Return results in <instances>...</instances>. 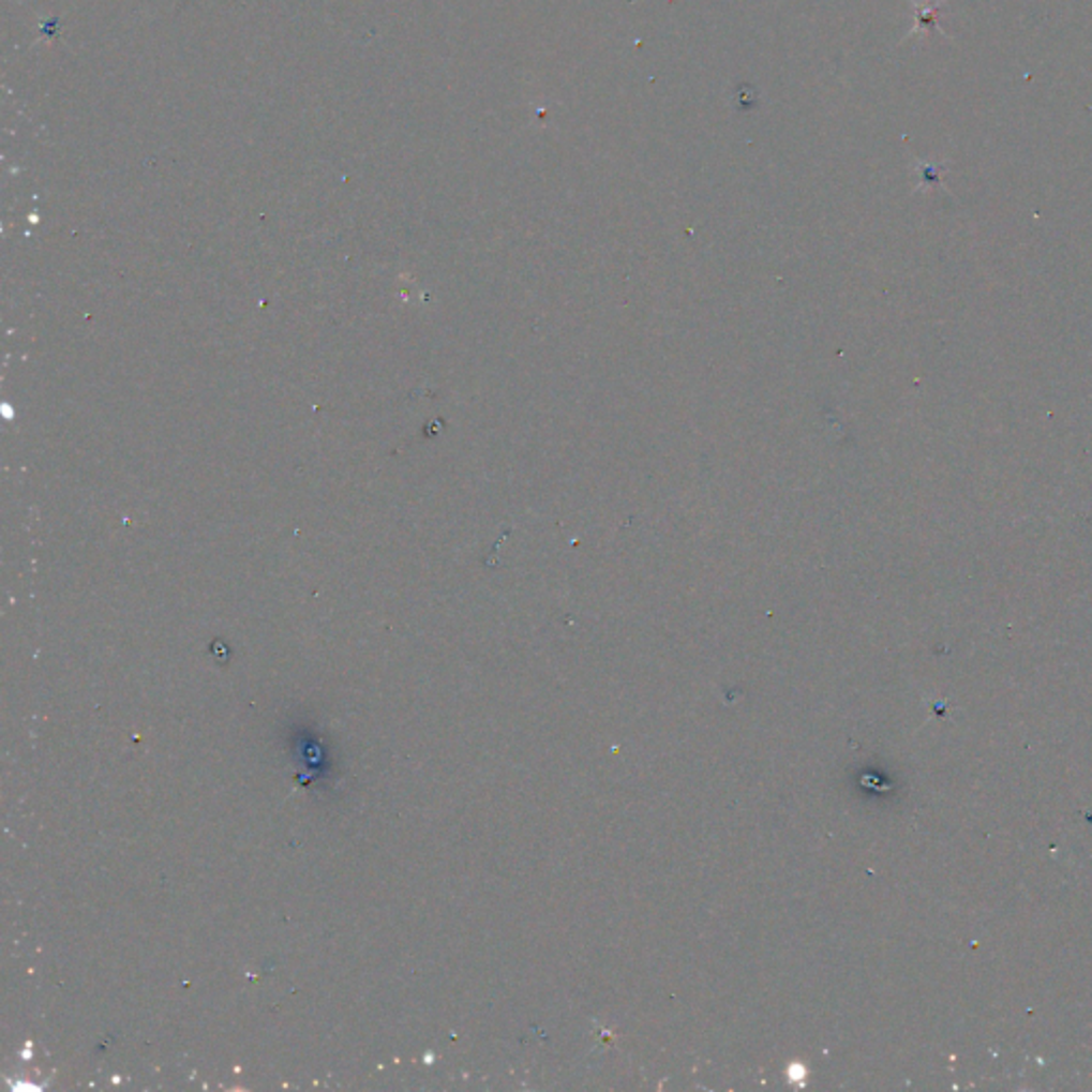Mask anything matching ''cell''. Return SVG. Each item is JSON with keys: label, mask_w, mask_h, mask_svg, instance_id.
I'll return each instance as SVG.
<instances>
[]
</instances>
